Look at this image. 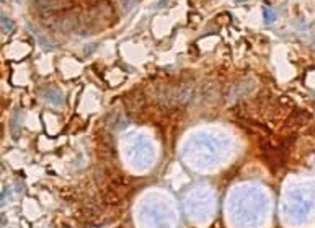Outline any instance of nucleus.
Segmentation results:
<instances>
[{
    "label": "nucleus",
    "instance_id": "1",
    "mask_svg": "<svg viewBox=\"0 0 315 228\" xmlns=\"http://www.w3.org/2000/svg\"><path fill=\"white\" fill-rule=\"evenodd\" d=\"M114 20V13H113V7L108 4V2H102L95 5L92 10L88 12L87 15V20L82 21L80 20V24H90V31L93 30H102L108 24H111V21Z\"/></svg>",
    "mask_w": 315,
    "mask_h": 228
},
{
    "label": "nucleus",
    "instance_id": "2",
    "mask_svg": "<svg viewBox=\"0 0 315 228\" xmlns=\"http://www.w3.org/2000/svg\"><path fill=\"white\" fill-rule=\"evenodd\" d=\"M72 5H74V0H38L39 10L47 15L67 12Z\"/></svg>",
    "mask_w": 315,
    "mask_h": 228
},
{
    "label": "nucleus",
    "instance_id": "3",
    "mask_svg": "<svg viewBox=\"0 0 315 228\" xmlns=\"http://www.w3.org/2000/svg\"><path fill=\"white\" fill-rule=\"evenodd\" d=\"M144 101H146V98H144L142 93H140V91H132L131 95L128 96L126 106H128V109H129L131 113H132V111L137 113L139 109H142Z\"/></svg>",
    "mask_w": 315,
    "mask_h": 228
},
{
    "label": "nucleus",
    "instance_id": "4",
    "mask_svg": "<svg viewBox=\"0 0 315 228\" xmlns=\"http://www.w3.org/2000/svg\"><path fill=\"white\" fill-rule=\"evenodd\" d=\"M118 4H119V8L124 13H129L132 8L139 4V0H118Z\"/></svg>",
    "mask_w": 315,
    "mask_h": 228
},
{
    "label": "nucleus",
    "instance_id": "5",
    "mask_svg": "<svg viewBox=\"0 0 315 228\" xmlns=\"http://www.w3.org/2000/svg\"><path fill=\"white\" fill-rule=\"evenodd\" d=\"M263 18H264V23H273L276 20V13H275V10H273V8H270V7H263Z\"/></svg>",
    "mask_w": 315,
    "mask_h": 228
},
{
    "label": "nucleus",
    "instance_id": "6",
    "mask_svg": "<svg viewBox=\"0 0 315 228\" xmlns=\"http://www.w3.org/2000/svg\"><path fill=\"white\" fill-rule=\"evenodd\" d=\"M0 21H2V33H10L15 28L13 21L10 18H7V16H4V15H2V20Z\"/></svg>",
    "mask_w": 315,
    "mask_h": 228
},
{
    "label": "nucleus",
    "instance_id": "7",
    "mask_svg": "<svg viewBox=\"0 0 315 228\" xmlns=\"http://www.w3.org/2000/svg\"><path fill=\"white\" fill-rule=\"evenodd\" d=\"M237 2H245V0H237Z\"/></svg>",
    "mask_w": 315,
    "mask_h": 228
}]
</instances>
